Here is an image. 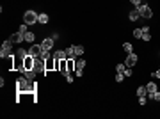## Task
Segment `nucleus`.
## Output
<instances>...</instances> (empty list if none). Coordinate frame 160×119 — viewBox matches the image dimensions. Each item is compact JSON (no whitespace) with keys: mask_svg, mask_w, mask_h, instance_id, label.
<instances>
[{"mask_svg":"<svg viewBox=\"0 0 160 119\" xmlns=\"http://www.w3.org/2000/svg\"><path fill=\"white\" fill-rule=\"evenodd\" d=\"M84 68H85V61L84 59H78L77 61V77H82L84 75Z\"/></svg>","mask_w":160,"mask_h":119,"instance_id":"10","label":"nucleus"},{"mask_svg":"<svg viewBox=\"0 0 160 119\" xmlns=\"http://www.w3.org/2000/svg\"><path fill=\"white\" fill-rule=\"evenodd\" d=\"M123 75H125V77H132V68H126V69L123 71Z\"/></svg>","mask_w":160,"mask_h":119,"instance_id":"29","label":"nucleus"},{"mask_svg":"<svg viewBox=\"0 0 160 119\" xmlns=\"http://www.w3.org/2000/svg\"><path fill=\"white\" fill-rule=\"evenodd\" d=\"M137 9H139V13H141L142 18H153V11H151V7L148 4H141Z\"/></svg>","mask_w":160,"mask_h":119,"instance_id":"5","label":"nucleus"},{"mask_svg":"<svg viewBox=\"0 0 160 119\" xmlns=\"http://www.w3.org/2000/svg\"><path fill=\"white\" fill-rule=\"evenodd\" d=\"M54 37H48V39H44L43 43H41V48H43V52H50L52 48H54Z\"/></svg>","mask_w":160,"mask_h":119,"instance_id":"7","label":"nucleus"},{"mask_svg":"<svg viewBox=\"0 0 160 119\" xmlns=\"http://www.w3.org/2000/svg\"><path fill=\"white\" fill-rule=\"evenodd\" d=\"M23 64H25V69H34V57L32 55H27L23 59Z\"/></svg>","mask_w":160,"mask_h":119,"instance_id":"12","label":"nucleus"},{"mask_svg":"<svg viewBox=\"0 0 160 119\" xmlns=\"http://www.w3.org/2000/svg\"><path fill=\"white\" fill-rule=\"evenodd\" d=\"M141 36H142V29H135L133 30V37L135 39H141Z\"/></svg>","mask_w":160,"mask_h":119,"instance_id":"25","label":"nucleus"},{"mask_svg":"<svg viewBox=\"0 0 160 119\" xmlns=\"http://www.w3.org/2000/svg\"><path fill=\"white\" fill-rule=\"evenodd\" d=\"M41 54H43L41 44H32L29 48V55H32V57H41Z\"/></svg>","mask_w":160,"mask_h":119,"instance_id":"6","label":"nucleus"},{"mask_svg":"<svg viewBox=\"0 0 160 119\" xmlns=\"http://www.w3.org/2000/svg\"><path fill=\"white\" fill-rule=\"evenodd\" d=\"M148 98H151V100H155V101H160V92L155 91L153 94H148Z\"/></svg>","mask_w":160,"mask_h":119,"instance_id":"22","label":"nucleus"},{"mask_svg":"<svg viewBox=\"0 0 160 119\" xmlns=\"http://www.w3.org/2000/svg\"><path fill=\"white\" fill-rule=\"evenodd\" d=\"M18 32H21V34H25V32H29V30H27V23H23V25H21V27L18 29Z\"/></svg>","mask_w":160,"mask_h":119,"instance_id":"28","label":"nucleus"},{"mask_svg":"<svg viewBox=\"0 0 160 119\" xmlns=\"http://www.w3.org/2000/svg\"><path fill=\"white\" fill-rule=\"evenodd\" d=\"M34 39H36L34 32H25V41L27 43H34Z\"/></svg>","mask_w":160,"mask_h":119,"instance_id":"20","label":"nucleus"},{"mask_svg":"<svg viewBox=\"0 0 160 119\" xmlns=\"http://www.w3.org/2000/svg\"><path fill=\"white\" fill-rule=\"evenodd\" d=\"M130 2H132V4H133L135 7H139V6L142 4V2H141V0H130Z\"/></svg>","mask_w":160,"mask_h":119,"instance_id":"31","label":"nucleus"},{"mask_svg":"<svg viewBox=\"0 0 160 119\" xmlns=\"http://www.w3.org/2000/svg\"><path fill=\"white\" fill-rule=\"evenodd\" d=\"M66 80H68V82L71 84V82H73V77H71V75H66Z\"/></svg>","mask_w":160,"mask_h":119,"instance_id":"33","label":"nucleus"},{"mask_svg":"<svg viewBox=\"0 0 160 119\" xmlns=\"http://www.w3.org/2000/svg\"><path fill=\"white\" fill-rule=\"evenodd\" d=\"M16 55H18V57H21V59H25V57L29 55V50H23V48H18Z\"/></svg>","mask_w":160,"mask_h":119,"instance_id":"19","label":"nucleus"},{"mask_svg":"<svg viewBox=\"0 0 160 119\" xmlns=\"http://www.w3.org/2000/svg\"><path fill=\"white\" fill-rule=\"evenodd\" d=\"M123 78H125L123 73H118V75H116V82H123Z\"/></svg>","mask_w":160,"mask_h":119,"instance_id":"30","label":"nucleus"},{"mask_svg":"<svg viewBox=\"0 0 160 119\" xmlns=\"http://www.w3.org/2000/svg\"><path fill=\"white\" fill-rule=\"evenodd\" d=\"M139 103L141 105H146V96H139Z\"/></svg>","mask_w":160,"mask_h":119,"instance_id":"32","label":"nucleus"},{"mask_svg":"<svg viewBox=\"0 0 160 119\" xmlns=\"http://www.w3.org/2000/svg\"><path fill=\"white\" fill-rule=\"evenodd\" d=\"M128 18H130L132 21H137V20H139V18H142V16H141V13H139V9H133V11H132V13L128 14Z\"/></svg>","mask_w":160,"mask_h":119,"instance_id":"13","label":"nucleus"},{"mask_svg":"<svg viewBox=\"0 0 160 119\" xmlns=\"http://www.w3.org/2000/svg\"><path fill=\"white\" fill-rule=\"evenodd\" d=\"M66 55H68V57H75V48H73V46L66 48Z\"/></svg>","mask_w":160,"mask_h":119,"instance_id":"24","label":"nucleus"},{"mask_svg":"<svg viewBox=\"0 0 160 119\" xmlns=\"http://www.w3.org/2000/svg\"><path fill=\"white\" fill-rule=\"evenodd\" d=\"M75 48V55H82L84 54V46L82 44H77V46H73Z\"/></svg>","mask_w":160,"mask_h":119,"instance_id":"23","label":"nucleus"},{"mask_svg":"<svg viewBox=\"0 0 160 119\" xmlns=\"http://www.w3.org/2000/svg\"><path fill=\"white\" fill-rule=\"evenodd\" d=\"M39 21V14L34 13V11H27L23 14V23H27V25H34V23Z\"/></svg>","mask_w":160,"mask_h":119,"instance_id":"2","label":"nucleus"},{"mask_svg":"<svg viewBox=\"0 0 160 119\" xmlns=\"http://www.w3.org/2000/svg\"><path fill=\"white\" fill-rule=\"evenodd\" d=\"M146 91H148V94H153L155 91H158V89H156V84H155V82H149V84L146 85Z\"/></svg>","mask_w":160,"mask_h":119,"instance_id":"17","label":"nucleus"},{"mask_svg":"<svg viewBox=\"0 0 160 119\" xmlns=\"http://www.w3.org/2000/svg\"><path fill=\"white\" fill-rule=\"evenodd\" d=\"M11 50H13V43H11L9 39H7V41H4L2 48H0V57H2V59L11 57Z\"/></svg>","mask_w":160,"mask_h":119,"instance_id":"3","label":"nucleus"},{"mask_svg":"<svg viewBox=\"0 0 160 119\" xmlns=\"http://www.w3.org/2000/svg\"><path fill=\"white\" fill-rule=\"evenodd\" d=\"M125 69H126V64H118V66H116V71H118V73H123Z\"/></svg>","mask_w":160,"mask_h":119,"instance_id":"27","label":"nucleus"},{"mask_svg":"<svg viewBox=\"0 0 160 119\" xmlns=\"http://www.w3.org/2000/svg\"><path fill=\"white\" fill-rule=\"evenodd\" d=\"M153 77H156V78H160V69H158V71H155V73H153Z\"/></svg>","mask_w":160,"mask_h":119,"instance_id":"34","label":"nucleus"},{"mask_svg":"<svg viewBox=\"0 0 160 119\" xmlns=\"http://www.w3.org/2000/svg\"><path fill=\"white\" fill-rule=\"evenodd\" d=\"M125 64H126V68H133V66L137 64V55H135V54H128Z\"/></svg>","mask_w":160,"mask_h":119,"instance_id":"8","label":"nucleus"},{"mask_svg":"<svg viewBox=\"0 0 160 119\" xmlns=\"http://www.w3.org/2000/svg\"><path fill=\"white\" fill-rule=\"evenodd\" d=\"M66 64H68V73H70V71H73V66H75V62H73V57H68Z\"/></svg>","mask_w":160,"mask_h":119,"instance_id":"21","label":"nucleus"},{"mask_svg":"<svg viewBox=\"0 0 160 119\" xmlns=\"http://www.w3.org/2000/svg\"><path fill=\"white\" fill-rule=\"evenodd\" d=\"M9 41L14 44V43H21V41H25V34H21V32H16L9 37Z\"/></svg>","mask_w":160,"mask_h":119,"instance_id":"9","label":"nucleus"},{"mask_svg":"<svg viewBox=\"0 0 160 119\" xmlns=\"http://www.w3.org/2000/svg\"><path fill=\"white\" fill-rule=\"evenodd\" d=\"M36 73H37L36 69H25V77H27L30 82H34V78H36Z\"/></svg>","mask_w":160,"mask_h":119,"instance_id":"14","label":"nucleus"},{"mask_svg":"<svg viewBox=\"0 0 160 119\" xmlns=\"http://www.w3.org/2000/svg\"><path fill=\"white\" fill-rule=\"evenodd\" d=\"M54 57H55V59H59V61H62V59H68V55H66V50H57V52L54 54Z\"/></svg>","mask_w":160,"mask_h":119,"instance_id":"15","label":"nucleus"},{"mask_svg":"<svg viewBox=\"0 0 160 119\" xmlns=\"http://www.w3.org/2000/svg\"><path fill=\"white\" fill-rule=\"evenodd\" d=\"M123 50H125L126 54H133V46H132V43H125V44H123Z\"/></svg>","mask_w":160,"mask_h":119,"instance_id":"18","label":"nucleus"},{"mask_svg":"<svg viewBox=\"0 0 160 119\" xmlns=\"http://www.w3.org/2000/svg\"><path fill=\"white\" fill-rule=\"evenodd\" d=\"M34 69L37 71H43V73H47V64H44V59L43 57H34Z\"/></svg>","mask_w":160,"mask_h":119,"instance_id":"4","label":"nucleus"},{"mask_svg":"<svg viewBox=\"0 0 160 119\" xmlns=\"http://www.w3.org/2000/svg\"><path fill=\"white\" fill-rule=\"evenodd\" d=\"M16 85H18V91H20V92H30V91L34 89V85H36V84H32V85H30V80H29L27 77H21V78H18Z\"/></svg>","mask_w":160,"mask_h":119,"instance_id":"1","label":"nucleus"},{"mask_svg":"<svg viewBox=\"0 0 160 119\" xmlns=\"http://www.w3.org/2000/svg\"><path fill=\"white\" fill-rule=\"evenodd\" d=\"M146 87H139V89H137V96H146Z\"/></svg>","mask_w":160,"mask_h":119,"instance_id":"26","label":"nucleus"},{"mask_svg":"<svg viewBox=\"0 0 160 119\" xmlns=\"http://www.w3.org/2000/svg\"><path fill=\"white\" fill-rule=\"evenodd\" d=\"M141 29H142V36H141V39H142L144 43L151 41V34H149V27H141Z\"/></svg>","mask_w":160,"mask_h":119,"instance_id":"11","label":"nucleus"},{"mask_svg":"<svg viewBox=\"0 0 160 119\" xmlns=\"http://www.w3.org/2000/svg\"><path fill=\"white\" fill-rule=\"evenodd\" d=\"M48 21H50V18H48V14H47V13L39 14V21H37V23H41V25H47Z\"/></svg>","mask_w":160,"mask_h":119,"instance_id":"16","label":"nucleus"}]
</instances>
